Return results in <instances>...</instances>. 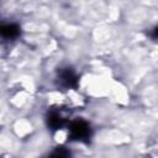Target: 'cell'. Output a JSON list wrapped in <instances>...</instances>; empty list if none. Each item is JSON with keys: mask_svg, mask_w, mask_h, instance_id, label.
<instances>
[{"mask_svg": "<svg viewBox=\"0 0 158 158\" xmlns=\"http://www.w3.org/2000/svg\"><path fill=\"white\" fill-rule=\"evenodd\" d=\"M68 137L70 141L86 143L91 137V127L85 120H74L68 126Z\"/></svg>", "mask_w": 158, "mask_h": 158, "instance_id": "1", "label": "cell"}, {"mask_svg": "<svg viewBox=\"0 0 158 158\" xmlns=\"http://www.w3.org/2000/svg\"><path fill=\"white\" fill-rule=\"evenodd\" d=\"M58 81L65 89H75L78 86L79 78L73 68L63 67L58 70Z\"/></svg>", "mask_w": 158, "mask_h": 158, "instance_id": "2", "label": "cell"}, {"mask_svg": "<svg viewBox=\"0 0 158 158\" xmlns=\"http://www.w3.org/2000/svg\"><path fill=\"white\" fill-rule=\"evenodd\" d=\"M47 125L52 131H58L67 125V118L58 110L52 109L47 114Z\"/></svg>", "mask_w": 158, "mask_h": 158, "instance_id": "3", "label": "cell"}, {"mask_svg": "<svg viewBox=\"0 0 158 158\" xmlns=\"http://www.w3.org/2000/svg\"><path fill=\"white\" fill-rule=\"evenodd\" d=\"M20 35V26L16 23H6L1 26V36L6 40L17 38Z\"/></svg>", "mask_w": 158, "mask_h": 158, "instance_id": "4", "label": "cell"}, {"mask_svg": "<svg viewBox=\"0 0 158 158\" xmlns=\"http://www.w3.org/2000/svg\"><path fill=\"white\" fill-rule=\"evenodd\" d=\"M49 156H52V157H69L70 156V152L65 148V147H57Z\"/></svg>", "mask_w": 158, "mask_h": 158, "instance_id": "5", "label": "cell"}, {"mask_svg": "<svg viewBox=\"0 0 158 158\" xmlns=\"http://www.w3.org/2000/svg\"><path fill=\"white\" fill-rule=\"evenodd\" d=\"M149 37H151L152 40H158V26H154V27L151 30Z\"/></svg>", "mask_w": 158, "mask_h": 158, "instance_id": "6", "label": "cell"}]
</instances>
